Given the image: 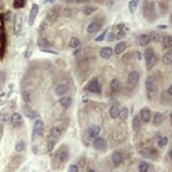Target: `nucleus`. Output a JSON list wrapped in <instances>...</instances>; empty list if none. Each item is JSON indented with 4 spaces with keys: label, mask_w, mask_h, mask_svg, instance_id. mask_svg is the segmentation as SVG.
I'll return each instance as SVG.
<instances>
[{
    "label": "nucleus",
    "mask_w": 172,
    "mask_h": 172,
    "mask_svg": "<svg viewBox=\"0 0 172 172\" xmlns=\"http://www.w3.org/2000/svg\"><path fill=\"white\" fill-rule=\"evenodd\" d=\"M145 86H146V91L149 98L150 99H154L155 97L157 96V93H158L157 82H156L154 77L153 76L148 77L146 80V83H145Z\"/></svg>",
    "instance_id": "nucleus-1"
},
{
    "label": "nucleus",
    "mask_w": 172,
    "mask_h": 172,
    "mask_svg": "<svg viewBox=\"0 0 172 172\" xmlns=\"http://www.w3.org/2000/svg\"><path fill=\"white\" fill-rule=\"evenodd\" d=\"M143 16L146 17L148 21H153L156 17V13H155L154 2H149L148 0H145L143 2Z\"/></svg>",
    "instance_id": "nucleus-2"
},
{
    "label": "nucleus",
    "mask_w": 172,
    "mask_h": 172,
    "mask_svg": "<svg viewBox=\"0 0 172 172\" xmlns=\"http://www.w3.org/2000/svg\"><path fill=\"white\" fill-rule=\"evenodd\" d=\"M22 16L20 13H16L14 16V22H13V32L15 35H18L22 30Z\"/></svg>",
    "instance_id": "nucleus-3"
},
{
    "label": "nucleus",
    "mask_w": 172,
    "mask_h": 172,
    "mask_svg": "<svg viewBox=\"0 0 172 172\" xmlns=\"http://www.w3.org/2000/svg\"><path fill=\"white\" fill-rule=\"evenodd\" d=\"M44 132V122L41 121V119H37L35 121L34 126H33V132H32V139H35V136L36 135H41Z\"/></svg>",
    "instance_id": "nucleus-4"
},
{
    "label": "nucleus",
    "mask_w": 172,
    "mask_h": 172,
    "mask_svg": "<svg viewBox=\"0 0 172 172\" xmlns=\"http://www.w3.org/2000/svg\"><path fill=\"white\" fill-rule=\"evenodd\" d=\"M140 80V73L136 70H133L131 72L128 73V83L131 86H136L138 84V82Z\"/></svg>",
    "instance_id": "nucleus-5"
},
{
    "label": "nucleus",
    "mask_w": 172,
    "mask_h": 172,
    "mask_svg": "<svg viewBox=\"0 0 172 172\" xmlns=\"http://www.w3.org/2000/svg\"><path fill=\"white\" fill-rule=\"evenodd\" d=\"M38 6L36 3H33L32 6H31V10H30V14H29V19H28V23L29 26H33L35 22V19H36V16L38 14Z\"/></svg>",
    "instance_id": "nucleus-6"
},
{
    "label": "nucleus",
    "mask_w": 172,
    "mask_h": 172,
    "mask_svg": "<svg viewBox=\"0 0 172 172\" xmlns=\"http://www.w3.org/2000/svg\"><path fill=\"white\" fill-rule=\"evenodd\" d=\"M93 148L99 151H103L106 149V141L103 137H96L93 143Z\"/></svg>",
    "instance_id": "nucleus-7"
},
{
    "label": "nucleus",
    "mask_w": 172,
    "mask_h": 172,
    "mask_svg": "<svg viewBox=\"0 0 172 172\" xmlns=\"http://www.w3.org/2000/svg\"><path fill=\"white\" fill-rule=\"evenodd\" d=\"M87 91L89 93H99L101 91L100 89V84L98 80L97 79H93L87 85Z\"/></svg>",
    "instance_id": "nucleus-8"
},
{
    "label": "nucleus",
    "mask_w": 172,
    "mask_h": 172,
    "mask_svg": "<svg viewBox=\"0 0 172 172\" xmlns=\"http://www.w3.org/2000/svg\"><path fill=\"white\" fill-rule=\"evenodd\" d=\"M58 17V11L56 10V8H52L50 9L49 11L47 12L46 14V20L49 21V22H53L55 21Z\"/></svg>",
    "instance_id": "nucleus-9"
},
{
    "label": "nucleus",
    "mask_w": 172,
    "mask_h": 172,
    "mask_svg": "<svg viewBox=\"0 0 172 172\" xmlns=\"http://www.w3.org/2000/svg\"><path fill=\"white\" fill-rule=\"evenodd\" d=\"M100 132H101V128L99 126H91V128H88L87 131V136L89 139H93L99 136Z\"/></svg>",
    "instance_id": "nucleus-10"
},
{
    "label": "nucleus",
    "mask_w": 172,
    "mask_h": 172,
    "mask_svg": "<svg viewBox=\"0 0 172 172\" xmlns=\"http://www.w3.org/2000/svg\"><path fill=\"white\" fill-rule=\"evenodd\" d=\"M11 123L13 128H18V126H21L22 123V117L20 114L18 113H14V114L11 116Z\"/></svg>",
    "instance_id": "nucleus-11"
},
{
    "label": "nucleus",
    "mask_w": 172,
    "mask_h": 172,
    "mask_svg": "<svg viewBox=\"0 0 172 172\" xmlns=\"http://www.w3.org/2000/svg\"><path fill=\"white\" fill-rule=\"evenodd\" d=\"M139 118L141 121L143 122H149L150 119H151V111H150L149 108H141V111H140V114H139Z\"/></svg>",
    "instance_id": "nucleus-12"
},
{
    "label": "nucleus",
    "mask_w": 172,
    "mask_h": 172,
    "mask_svg": "<svg viewBox=\"0 0 172 172\" xmlns=\"http://www.w3.org/2000/svg\"><path fill=\"white\" fill-rule=\"evenodd\" d=\"M101 30V23H98L96 21H93L88 25L87 27V33L88 34H96Z\"/></svg>",
    "instance_id": "nucleus-13"
},
{
    "label": "nucleus",
    "mask_w": 172,
    "mask_h": 172,
    "mask_svg": "<svg viewBox=\"0 0 172 172\" xmlns=\"http://www.w3.org/2000/svg\"><path fill=\"white\" fill-rule=\"evenodd\" d=\"M113 49H112L111 47H103L102 49L100 50V56L104 60H108V58H111V56L113 55Z\"/></svg>",
    "instance_id": "nucleus-14"
},
{
    "label": "nucleus",
    "mask_w": 172,
    "mask_h": 172,
    "mask_svg": "<svg viewBox=\"0 0 172 172\" xmlns=\"http://www.w3.org/2000/svg\"><path fill=\"white\" fill-rule=\"evenodd\" d=\"M111 159H112V161L114 163L115 166H119L120 164L122 163L123 157H122V155H121V153H120V152L116 151V152H114V153L112 154Z\"/></svg>",
    "instance_id": "nucleus-15"
},
{
    "label": "nucleus",
    "mask_w": 172,
    "mask_h": 172,
    "mask_svg": "<svg viewBox=\"0 0 172 172\" xmlns=\"http://www.w3.org/2000/svg\"><path fill=\"white\" fill-rule=\"evenodd\" d=\"M68 156H69V153L68 151L65 148H62V149L58 150V157L60 159L61 163H65V161L68 159Z\"/></svg>",
    "instance_id": "nucleus-16"
},
{
    "label": "nucleus",
    "mask_w": 172,
    "mask_h": 172,
    "mask_svg": "<svg viewBox=\"0 0 172 172\" xmlns=\"http://www.w3.org/2000/svg\"><path fill=\"white\" fill-rule=\"evenodd\" d=\"M150 41H149V37H148V35L147 34H140L138 35L137 37V44L141 47H146L147 45L149 44Z\"/></svg>",
    "instance_id": "nucleus-17"
},
{
    "label": "nucleus",
    "mask_w": 172,
    "mask_h": 172,
    "mask_svg": "<svg viewBox=\"0 0 172 172\" xmlns=\"http://www.w3.org/2000/svg\"><path fill=\"white\" fill-rule=\"evenodd\" d=\"M157 62H158V56H156L154 54L153 56H151V58L148 60V61H146V67L148 70L152 69V68L154 67L155 65L157 64Z\"/></svg>",
    "instance_id": "nucleus-18"
},
{
    "label": "nucleus",
    "mask_w": 172,
    "mask_h": 172,
    "mask_svg": "<svg viewBox=\"0 0 172 172\" xmlns=\"http://www.w3.org/2000/svg\"><path fill=\"white\" fill-rule=\"evenodd\" d=\"M126 49V41H120L118 44L116 45L114 49V53H116L117 55H119L121 54L122 52H124V50Z\"/></svg>",
    "instance_id": "nucleus-19"
},
{
    "label": "nucleus",
    "mask_w": 172,
    "mask_h": 172,
    "mask_svg": "<svg viewBox=\"0 0 172 172\" xmlns=\"http://www.w3.org/2000/svg\"><path fill=\"white\" fill-rule=\"evenodd\" d=\"M68 89H69V87H68L67 84H60L56 86L55 93L58 96H63V95H65V93H67Z\"/></svg>",
    "instance_id": "nucleus-20"
},
{
    "label": "nucleus",
    "mask_w": 172,
    "mask_h": 172,
    "mask_svg": "<svg viewBox=\"0 0 172 172\" xmlns=\"http://www.w3.org/2000/svg\"><path fill=\"white\" fill-rule=\"evenodd\" d=\"M132 128L135 132H138L141 128V120H140L139 116H134L133 121H132Z\"/></svg>",
    "instance_id": "nucleus-21"
},
{
    "label": "nucleus",
    "mask_w": 172,
    "mask_h": 172,
    "mask_svg": "<svg viewBox=\"0 0 172 172\" xmlns=\"http://www.w3.org/2000/svg\"><path fill=\"white\" fill-rule=\"evenodd\" d=\"M58 102H60V104H61L64 108H68L71 106V104H72V99H71L70 97H63V98L60 99Z\"/></svg>",
    "instance_id": "nucleus-22"
},
{
    "label": "nucleus",
    "mask_w": 172,
    "mask_h": 172,
    "mask_svg": "<svg viewBox=\"0 0 172 172\" xmlns=\"http://www.w3.org/2000/svg\"><path fill=\"white\" fill-rule=\"evenodd\" d=\"M110 87H111V91H113V93H117V91H119L120 87H121L120 81H119L118 79H113V80L111 81Z\"/></svg>",
    "instance_id": "nucleus-23"
},
{
    "label": "nucleus",
    "mask_w": 172,
    "mask_h": 172,
    "mask_svg": "<svg viewBox=\"0 0 172 172\" xmlns=\"http://www.w3.org/2000/svg\"><path fill=\"white\" fill-rule=\"evenodd\" d=\"M55 143H56V138L51 136V135H49V137L47 139V149H48V151L49 152L52 151L54 146H55Z\"/></svg>",
    "instance_id": "nucleus-24"
},
{
    "label": "nucleus",
    "mask_w": 172,
    "mask_h": 172,
    "mask_svg": "<svg viewBox=\"0 0 172 172\" xmlns=\"http://www.w3.org/2000/svg\"><path fill=\"white\" fill-rule=\"evenodd\" d=\"M26 148H27V143L22 139L18 140L17 143H16V145H15V150H16V152H22L26 150Z\"/></svg>",
    "instance_id": "nucleus-25"
},
{
    "label": "nucleus",
    "mask_w": 172,
    "mask_h": 172,
    "mask_svg": "<svg viewBox=\"0 0 172 172\" xmlns=\"http://www.w3.org/2000/svg\"><path fill=\"white\" fill-rule=\"evenodd\" d=\"M148 37H149V41H153V43H158V41H161V34L155 32V31H151L150 34L148 35Z\"/></svg>",
    "instance_id": "nucleus-26"
},
{
    "label": "nucleus",
    "mask_w": 172,
    "mask_h": 172,
    "mask_svg": "<svg viewBox=\"0 0 172 172\" xmlns=\"http://www.w3.org/2000/svg\"><path fill=\"white\" fill-rule=\"evenodd\" d=\"M118 114H119V107H118V104H113L110 108V115L113 119H116L118 117Z\"/></svg>",
    "instance_id": "nucleus-27"
},
{
    "label": "nucleus",
    "mask_w": 172,
    "mask_h": 172,
    "mask_svg": "<svg viewBox=\"0 0 172 172\" xmlns=\"http://www.w3.org/2000/svg\"><path fill=\"white\" fill-rule=\"evenodd\" d=\"M140 0H130V2H128V11L131 14L135 13V11L137 10V6H138V3H139Z\"/></svg>",
    "instance_id": "nucleus-28"
},
{
    "label": "nucleus",
    "mask_w": 172,
    "mask_h": 172,
    "mask_svg": "<svg viewBox=\"0 0 172 172\" xmlns=\"http://www.w3.org/2000/svg\"><path fill=\"white\" fill-rule=\"evenodd\" d=\"M164 121V115L161 113H156L154 115V119H153V123H154L155 126H161Z\"/></svg>",
    "instance_id": "nucleus-29"
},
{
    "label": "nucleus",
    "mask_w": 172,
    "mask_h": 172,
    "mask_svg": "<svg viewBox=\"0 0 172 172\" xmlns=\"http://www.w3.org/2000/svg\"><path fill=\"white\" fill-rule=\"evenodd\" d=\"M171 62H172V52H171V50L169 49L165 54H164L163 63L165 65H170L171 64Z\"/></svg>",
    "instance_id": "nucleus-30"
},
{
    "label": "nucleus",
    "mask_w": 172,
    "mask_h": 172,
    "mask_svg": "<svg viewBox=\"0 0 172 172\" xmlns=\"http://www.w3.org/2000/svg\"><path fill=\"white\" fill-rule=\"evenodd\" d=\"M163 46L165 49H170L172 46V38L170 35H166L163 38Z\"/></svg>",
    "instance_id": "nucleus-31"
},
{
    "label": "nucleus",
    "mask_w": 172,
    "mask_h": 172,
    "mask_svg": "<svg viewBox=\"0 0 172 172\" xmlns=\"http://www.w3.org/2000/svg\"><path fill=\"white\" fill-rule=\"evenodd\" d=\"M96 11H97V8L96 6H86L82 9V12H83L84 15H86V16L93 14V12H96Z\"/></svg>",
    "instance_id": "nucleus-32"
},
{
    "label": "nucleus",
    "mask_w": 172,
    "mask_h": 172,
    "mask_svg": "<svg viewBox=\"0 0 172 172\" xmlns=\"http://www.w3.org/2000/svg\"><path fill=\"white\" fill-rule=\"evenodd\" d=\"M128 116V107H122L121 110H119V114H118V117H119L121 120H126Z\"/></svg>",
    "instance_id": "nucleus-33"
},
{
    "label": "nucleus",
    "mask_w": 172,
    "mask_h": 172,
    "mask_svg": "<svg viewBox=\"0 0 172 172\" xmlns=\"http://www.w3.org/2000/svg\"><path fill=\"white\" fill-rule=\"evenodd\" d=\"M50 135L51 136H53V137H60L62 135V130L60 128H56V126H54V128H52L51 130H50Z\"/></svg>",
    "instance_id": "nucleus-34"
},
{
    "label": "nucleus",
    "mask_w": 172,
    "mask_h": 172,
    "mask_svg": "<svg viewBox=\"0 0 172 172\" xmlns=\"http://www.w3.org/2000/svg\"><path fill=\"white\" fill-rule=\"evenodd\" d=\"M149 168H150V165L146 161H143V163H140L139 167H138V171L139 172H148L149 171Z\"/></svg>",
    "instance_id": "nucleus-35"
},
{
    "label": "nucleus",
    "mask_w": 172,
    "mask_h": 172,
    "mask_svg": "<svg viewBox=\"0 0 172 172\" xmlns=\"http://www.w3.org/2000/svg\"><path fill=\"white\" fill-rule=\"evenodd\" d=\"M168 141H169V139H168V137H167V136H161V137H159V138L157 139L158 146L161 147V148H163V147L167 146V143H168Z\"/></svg>",
    "instance_id": "nucleus-36"
},
{
    "label": "nucleus",
    "mask_w": 172,
    "mask_h": 172,
    "mask_svg": "<svg viewBox=\"0 0 172 172\" xmlns=\"http://www.w3.org/2000/svg\"><path fill=\"white\" fill-rule=\"evenodd\" d=\"M69 46L71 47V48H78V47L80 46V41L78 37H71V39H70L69 41Z\"/></svg>",
    "instance_id": "nucleus-37"
},
{
    "label": "nucleus",
    "mask_w": 172,
    "mask_h": 172,
    "mask_svg": "<svg viewBox=\"0 0 172 172\" xmlns=\"http://www.w3.org/2000/svg\"><path fill=\"white\" fill-rule=\"evenodd\" d=\"M9 98V93H0V106H2L6 103Z\"/></svg>",
    "instance_id": "nucleus-38"
},
{
    "label": "nucleus",
    "mask_w": 172,
    "mask_h": 172,
    "mask_svg": "<svg viewBox=\"0 0 172 172\" xmlns=\"http://www.w3.org/2000/svg\"><path fill=\"white\" fill-rule=\"evenodd\" d=\"M22 100L26 103H29L31 101V93L29 91H22Z\"/></svg>",
    "instance_id": "nucleus-39"
},
{
    "label": "nucleus",
    "mask_w": 172,
    "mask_h": 172,
    "mask_svg": "<svg viewBox=\"0 0 172 172\" xmlns=\"http://www.w3.org/2000/svg\"><path fill=\"white\" fill-rule=\"evenodd\" d=\"M153 55H154V49H153V48H148V49L145 51V58H146V61H148V60Z\"/></svg>",
    "instance_id": "nucleus-40"
},
{
    "label": "nucleus",
    "mask_w": 172,
    "mask_h": 172,
    "mask_svg": "<svg viewBox=\"0 0 172 172\" xmlns=\"http://www.w3.org/2000/svg\"><path fill=\"white\" fill-rule=\"evenodd\" d=\"M126 31L128 30H120V31H118V33L115 35V39H122V38H124L126 36Z\"/></svg>",
    "instance_id": "nucleus-41"
},
{
    "label": "nucleus",
    "mask_w": 172,
    "mask_h": 172,
    "mask_svg": "<svg viewBox=\"0 0 172 172\" xmlns=\"http://www.w3.org/2000/svg\"><path fill=\"white\" fill-rule=\"evenodd\" d=\"M37 45L38 47H41V48H45V47H49V43L45 39V38H38L37 41Z\"/></svg>",
    "instance_id": "nucleus-42"
},
{
    "label": "nucleus",
    "mask_w": 172,
    "mask_h": 172,
    "mask_svg": "<svg viewBox=\"0 0 172 172\" xmlns=\"http://www.w3.org/2000/svg\"><path fill=\"white\" fill-rule=\"evenodd\" d=\"M4 82H6V72L2 71V70H0V91L2 89Z\"/></svg>",
    "instance_id": "nucleus-43"
},
{
    "label": "nucleus",
    "mask_w": 172,
    "mask_h": 172,
    "mask_svg": "<svg viewBox=\"0 0 172 172\" xmlns=\"http://www.w3.org/2000/svg\"><path fill=\"white\" fill-rule=\"evenodd\" d=\"M106 34H107V29H105L104 31H103V32L99 35V36H97V37L95 38V41H104L105 37H106Z\"/></svg>",
    "instance_id": "nucleus-44"
},
{
    "label": "nucleus",
    "mask_w": 172,
    "mask_h": 172,
    "mask_svg": "<svg viewBox=\"0 0 172 172\" xmlns=\"http://www.w3.org/2000/svg\"><path fill=\"white\" fill-rule=\"evenodd\" d=\"M23 6H25V0H15L14 1L15 9H20Z\"/></svg>",
    "instance_id": "nucleus-45"
},
{
    "label": "nucleus",
    "mask_w": 172,
    "mask_h": 172,
    "mask_svg": "<svg viewBox=\"0 0 172 172\" xmlns=\"http://www.w3.org/2000/svg\"><path fill=\"white\" fill-rule=\"evenodd\" d=\"M26 116L28 117V118H30V119H34V118L38 117V114L34 111H30V112H28V113H26Z\"/></svg>",
    "instance_id": "nucleus-46"
},
{
    "label": "nucleus",
    "mask_w": 172,
    "mask_h": 172,
    "mask_svg": "<svg viewBox=\"0 0 172 172\" xmlns=\"http://www.w3.org/2000/svg\"><path fill=\"white\" fill-rule=\"evenodd\" d=\"M67 172H79V168H78V166L77 165H70L69 167H68V170Z\"/></svg>",
    "instance_id": "nucleus-47"
},
{
    "label": "nucleus",
    "mask_w": 172,
    "mask_h": 172,
    "mask_svg": "<svg viewBox=\"0 0 172 172\" xmlns=\"http://www.w3.org/2000/svg\"><path fill=\"white\" fill-rule=\"evenodd\" d=\"M71 13H72V10L70 9V8H65L64 11H63V14H64V16H70L71 15Z\"/></svg>",
    "instance_id": "nucleus-48"
},
{
    "label": "nucleus",
    "mask_w": 172,
    "mask_h": 172,
    "mask_svg": "<svg viewBox=\"0 0 172 172\" xmlns=\"http://www.w3.org/2000/svg\"><path fill=\"white\" fill-rule=\"evenodd\" d=\"M107 41H115V33L111 32V33H107V37H106Z\"/></svg>",
    "instance_id": "nucleus-49"
},
{
    "label": "nucleus",
    "mask_w": 172,
    "mask_h": 172,
    "mask_svg": "<svg viewBox=\"0 0 172 172\" xmlns=\"http://www.w3.org/2000/svg\"><path fill=\"white\" fill-rule=\"evenodd\" d=\"M41 51L46 53H51V54H56V55L58 54V52H56V51H53L51 49H46V48H41Z\"/></svg>",
    "instance_id": "nucleus-50"
},
{
    "label": "nucleus",
    "mask_w": 172,
    "mask_h": 172,
    "mask_svg": "<svg viewBox=\"0 0 172 172\" xmlns=\"http://www.w3.org/2000/svg\"><path fill=\"white\" fill-rule=\"evenodd\" d=\"M0 120L1 121H6L8 120V116H6V114L3 111L0 112Z\"/></svg>",
    "instance_id": "nucleus-51"
},
{
    "label": "nucleus",
    "mask_w": 172,
    "mask_h": 172,
    "mask_svg": "<svg viewBox=\"0 0 172 172\" xmlns=\"http://www.w3.org/2000/svg\"><path fill=\"white\" fill-rule=\"evenodd\" d=\"M31 49H30V46H28V48L26 49V52H25V58H28L30 55H31Z\"/></svg>",
    "instance_id": "nucleus-52"
},
{
    "label": "nucleus",
    "mask_w": 172,
    "mask_h": 172,
    "mask_svg": "<svg viewBox=\"0 0 172 172\" xmlns=\"http://www.w3.org/2000/svg\"><path fill=\"white\" fill-rule=\"evenodd\" d=\"M166 93H168V96H169V97L172 96V87H171V86H170V87L168 88V91H167Z\"/></svg>",
    "instance_id": "nucleus-53"
},
{
    "label": "nucleus",
    "mask_w": 172,
    "mask_h": 172,
    "mask_svg": "<svg viewBox=\"0 0 172 172\" xmlns=\"http://www.w3.org/2000/svg\"><path fill=\"white\" fill-rule=\"evenodd\" d=\"M158 28H159V29H167L168 26H167V25H158Z\"/></svg>",
    "instance_id": "nucleus-54"
},
{
    "label": "nucleus",
    "mask_w": 172,
    "mask_h": 172,
    "mask_svg": "<svg viewBox=\"0 0 172 172\" xmlns=\"http://www.w3.org/2000/svg\"><path fill=\"white\" fill-rule=\"evenodd\" d=\"M77 1V3H86V2H88L89 0H76Z\"/></svg>",
    "instance_id": "nucleus-55"
},
{
    "label": "nucleus",
    "mask_w": 172,
    "mask_h": 172,
    "mask_svg": "<svg viewBox=\"0 0 172 172\" xmlns=\"http://www.w3.org/2000/svg\"><path fill=\"white\" fill-rule=\"evenodd\" d=\"M136 54H137V58H138V60H141V58H143L141 53H140L139 51H136Z\"/></svg>",
    "instance_id": "nucleus-56"
},
{
    "label": "nucleus",
    "mask_w": 172,
    "mask_h": 172,
    "mask_svg": "<svg viewBox=\"0 0 172 172\" xmlns=\"http://www.w3.org/2000/svg\"><path fill=\"white\" fill-rule=\"evenodd\" d=\"M56 0H44V3H47V2H49V3H53V2H55Z\"/></svg>",
    "instance_id": "nucleus-57"
},
{
    "label": "nucleus",
    "mask_w": 172,
    "mask_h": 172,
    "mask_svg": "<svg viewBox=\"0 0 172 172\" xmlns=\"http://www.w3.org/2000/svg\"><path fill=\"white\" fill-rule=\"evenodd\" d=\"M20 172H29V171H28V167H25V168H22V170H21Z\"/></svg>",
    "instance_id": "nucleus-58"
},
{
    "label": "nucleus",
    "mask_w": 172,
    "mask_h": 172,
    "mask_svg": "<svg viewBox=\"0 0 172 172\" xmlns=\"http://www.w3.org/2000/svg\"><path fill=\"white\" fill-rule=\"evenodd\" d=\"M73 1H76V0H66V2H73Z\"/></svg>",
    "instance_id": "nucleus-59"
},
{
    "label": "nucleus",
    "mask_w": 172,
    "mask_h": 172,
    "mask_svg": "<svg viewBox=\"0 0 172 172\" xmlns=\"http://www.w3.org/2000/svg\"><path fill=\"white\" fill-rule=\"evenodd\" d=\"M88 172H96V171H95V170H89Z\"/></svg>",
    "instance_id": "nucleus-60"
}]
</instances>
